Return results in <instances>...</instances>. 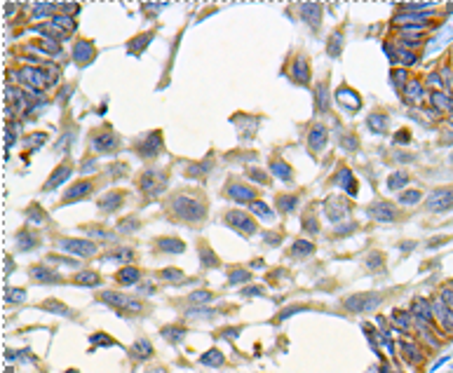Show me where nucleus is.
<instances>
[{"label": "nucleus", "mask_w": 453, "mask_h": 373, "mask_svg": "<svg viewBox=\"0 0 453 373\" xmlns=\"http://www.w3.org/2000/svg\"><path fill=\"white\" fill-rule=\"evenodd\" d=\"M453 204V193H437L428 200V207L430 209H446Z\"/></svg>", "instance_id": "1"}]
</instances>
